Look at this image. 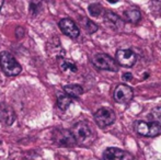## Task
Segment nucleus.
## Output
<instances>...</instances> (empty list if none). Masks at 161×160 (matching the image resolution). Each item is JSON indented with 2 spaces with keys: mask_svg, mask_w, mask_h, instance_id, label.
I'll return each mask as SVG.
<instances>
[{
  "mask_svg": "<svg viewBox=\"0 0 161 160\" xmlns=\"http://www.w3.org/2000/svg\"><path fill=\"white\" fill-rule=\"evenodd\" d=\"M76 143L80 146H90L96 139V133L87 122H78L71 128Z\"/></svg>",
  "mask_w": 161,
  "mask_h": 160,
  "instance_id": "1",
  "label": "nucleus"
},
{
  "mask_svg": "<svg viewBox=\"0 0 161 160\" xmlns=\"http://www.w3.org/2000/svg\"><path fill=\"white\" fill-rule=\"evenodd\" d=\"M0 67H1L2 73L8 77L17 76L22 71L21 65L18 63L14 56L9 52H1L0 53Z\"/></svg>",
  "mask_w": 161,
  "mask_h": 160,
  "instance_id": "2",
  "label": "nucleus"
},
{
  "mask_svg": "<svg viewBox=\"0 0 161 160\" xmlns=\"http://www.w3.org/2000/svg\"><path fill=\"white\" fill-rule=\"evenodd\" d=\"M92 64L99 69L108 71H117L119 70V64L111 56L104 53H97L92 57Z\"/></svg>",
  "mask_w": 161,
  "mask_h": 160,
  "instance_id": "3",
  "label": "nucleus"
},
{
  "mask_svg": "<svg viewBox=\"0 0 161 160\" xmlns=\"http://www.w3.org/2000/svg\"><path fill=\"white\" fill-rule=\"evenodd\" d=\"M134 130L137 134L146 137H155L161 133V125L157 123H147L144 121H137L134 124Z\"/></svg>",
  "mask_w": 161,
  "mask_h": 160,
  "instance_id": "4",
  "label": "nucleus"
},
{
  "mask_svg": "<svg viewBox=\"0 0 161 160\" xmlns=\"http://www.w3.org/2000/svg\"><path fill=\"white\" fill-rule=\"evenodd\" d=\"M116 120L114 111L108 108H101L94 113V121L100 127H106V126L113 124Z\"/></svg>",
  "mask_w": 161,
  "mask_h": 160,
  "instance_id": "5",
  "label": "nucleus"
},
{
  "mask_svg": "<svg viewBox=\"0 0 161 160\" xmlns=\"http://www.w3.org/2000/svg\"><path fill=\"white\" fill-rule=\"evenodd\" d=\"M53 141L62 147H72L77 144L71 130H56L53 133Z\"/></svg>",
  "mask_w": 161,
  "mask_h": 160,
  "instance_id": "6",
  "label": "nucleus"
},
{
  "mask_svg": "<svg viewBox=\"0 0 161 160\" xmlns=\"http://www.w3.org/2000/svg\"><path fill=\"white\" fill-rule=\"evenodd\" d=\"M133 90L126 85H119L114 90V100L117 103H121V104L128 103L133 99Z\"/></svg>",
  "mask_w": 161,
  "mask_h": 160,
  "instance_id": "7",
  "label": "nucleus"
},
{
  "mask_svg": "<svg viewBox=\"0 0 161 160\" xmlns=\"http://www.w3.org/2000/svg\"><path fill=\"white\" fill-rule=\"evenodd\" d=\"M116 62L123 67H133L136 63V54L130 49H119L116 52Z\"/></svg>",
  "mask_w": 161,
  "mask_h": 160,
  "instance_id": "8",
  "label": "nucleus"
},
{
  "mask_svg": "<svg viewBox=\"0 0 161 160\" xmlns=\"http://www.w3.org/2000/svg\"><path fill=\"white\" fill-rule=\"evenodd\" d=\"M103 160H134V157L129 152L119 148L110 147L104 150Z\"/></svg>",
  "mask_w": 161,
  "mask_h": 160,
  "instance_id": "9",
  "label": "nucleus"
},
{
  "mask_svg": "<svg viewBox=\"0 0 161 160\" xmlns=\"http://www.w3.org/2000/svg\"><path fill=\"white\" fill-rule=\"evenodd\" d=\"M58 25H59V29L62 30V32L67 36L71 37V39H76L80 34L79 28L71 19H68V18L62 19L59 21V23H58Z\"/></svg>",
  "mask_w": 161,
  "mask_h": 160,
  "instance_id": "10",
  "label": "nucleus"
},
{
  "mask_svg": "<svg viewBox=\"0 0 161 160\" xmlns=\"http://www.w3.org/2000/svg\"><path fill=\"white\" fill-rule=\"evenodd\" d=\"M15 121V113L11 107L4 103H0V123L11 125Z\"/></svg>",
  "mask_w": 161,
  "mask_h": 160,
  "instance_id": "11",
  "label": "nucleus"
},
{
  "mask_svg": "<svg viewBox=\"0 0 161 160\" xmlns=\"http://www.w3.org/2000/svg\"><path fill=\"white\" fill-rule=\"evenodd\" d=\"M58 65H59V68L62 69L63 73L66 74H76L78 71V68H77L76 64L71 60L65 59L63 57L58 58Z\"/></svg>",
  "mask_w": 161,
  "mask_h": 160,
  "instance_id": "12",
  "label": "nucleus"
},
{
  "mask_svg": "<svg viewBox=\"0 0 161 160\" xmlns=\"http://www.w3.org/2000/svg\"><path fill=\"white\" fill-rule=\"evenodd\" d=\"M64 91L70 98H79L83 93V88L80 85H67L64 87Z\"/></svg>",
  "mask_w": 161,
  "mask_h": 160,
  "instance_id": "13",
  "label": "nucleus"
},
{
  "mask_svg": "<svg viewBox=\"0 0 161 160\" xmlns=\"http://www.w3.org/2000/svg\"><path fill=\"white\" fill-rule=\"evenodd\" d=\"M140 18H142V14L137 9H128L124 12V20L129 23H137Z\"/></svg>",
  "mask_w": 161,
  "mask_h": 160,
  "instance_id": "14",
  "label": "nucleus"
},
{
  "mask_svg": "<svg viewBox=\"0 0 161 160\" xmlns=\"http://www.w3.org/2000/svg\"><path fill=\"white\" fill-rule=\"evenodd\" d=\"M72 102V98H70L67 94H60V96L57 97V105L60 110L65 111L69 108V105L71 104Z\"/></svg>",
  "mask_w": 161,
  "mask_h": 160,
  "instance_id": "15",
  "label": "nucleus"
},
{
  "mask_svg": "<svg viewBox=\"0 0 161 160\" xmlns=\"http://www.w3.org/2000/svg\"><path fill=\"white\" fill-rule=\"evenodd\" d=\"M149 119L153 123H157L161 125V107H157L153 109L149 113Z\"/></svg>",
  "mask_w": 161,
  "mask_h": 160,
  "instance_id": "16",
  "label": "nucleus"
},
{
  "mask_svg": "<svg viewBox=\"0 0 161 160\" xmlns=\"http://www.w3.org/2000/svg\"><path fill=\"white\" fill-rule=\"evenodd\" d=\"M104 9L100 3H91L89 6V12L92 17H99L103 13Z\"/></svg>",
  "mask_w": 161,
  "mask_h": 160,
  "instance_id": "17",
  "label": "nucleus"
},
{
  "mask_svg": "<svg viewBox=\"0 0 161 160\" xmlns=\"http://www.w3.org/2000/svg\"><path fill=\"white\" fill-rule=\"evenodd\" d=\"M104 18H105L106 22L113 24V25H117L119 23H121V20H119V18L117 17L116 14H114L113 12H106L105 15H104Z\"/></svg>",
  "mask_w": 161,
  "mask_h": 160,
  "instance_id": "18",
  "label": "nucleus"
},
{
  "mask_svg": "<svg viewBox=\"0 0 161 160\" xmlns=\"http://www.w3.org/2000/svg\"><path fill=\"white\" fill-rule=\"evenodd\" d=\"M85 29L88 33L92 34V33L97 32V25L94 22H92L91 20L89 19H85Z\"/></svg>",
  "mask_w": 161,
  "mask_h": 160,
  "instance_id": "19",
  "label": "nucleus"
},
{
  "mask_svg": "<svg viewBox=\"0 0 161 160\" xmlns=\"http://www.w3.org/2000/svg\"><path fill=\"white\" fill-rule=\"evenodd\" d=\"M40 7H41V2H31L30 3L31 12H32L33 14H36V13L40 11Z\"/></svg>",
  "mask_w": 161,
  "mask_h": 160,
  "instance_id": "20",
  "label": "nucleus"
},
{
  "mask_svg": "<svg viewBox=\"0 0 161 160\" xmlns=\"http://www.w3.org/2000/svg\"><path fill=\"white\" fill-rule=\"evenodd\" d=\"M123 79L125 81H130L131 79H133V75H131L130 73H125L123 75Z\"/></svg>",
  "mask_w": 161,
  "mask_h": 160,
  "instance_id": "21",
  "label": "nucleus"
},
{
  "mask_svg": "<svg viewBox=\"0 0 161 160\" xmlns=\"http://www.w3.org/2000/svg\"><path fill=\"white\" fill-rule=\"evenodd\" d=\"M2 4H3V1H2V0H0V9H1Z\"/></svg>",
  "mask_w": 161,
  "mask_h": 160,
  "instance_id": "22",
  "label": "nucleus"
}]
</instances>
